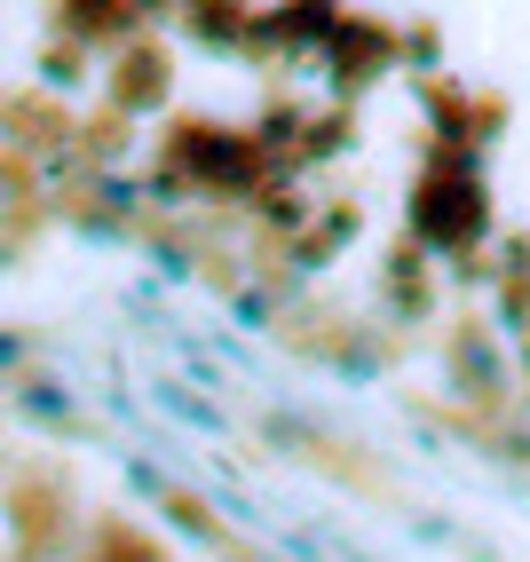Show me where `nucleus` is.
I'll return each instance as SVG.
<instances>
[{
    "instance_id": "nucleus-1",
    "label": "nucleus",
    "mask_w": 530,
    "mask_h": 562,
    "mask_svg": "<svg viewBox=\"0 0 530 562\" xmlns=\"http://www.w3.org/2000/svg\"><path fill=\"white\" fill-rule=\"evenodd\" d=\"M16 404L32 412V420H64V404H71V396H56L48 381H24V396H16Z\"/></svg>"
},
{
    "instance_id": "nucleus-2",
    "label": "nucleus",
    "mask_w": 530,
    "mask_h": 562,
    "mask_svg": "<svg viewBox=\"0 0 530 562\" xmlns=\"http://www.w3.org/2000/svg\"><path fill=\"white\" fill-rule=\"evenodd\" d=\"M103 562H159V547H143V539H111Z\"/></svg>"
},
{
    "instance_id": "nucleus-3",
    "label": "nucleus",
    "mask_w": 530,
    "mask_h": 562,
    "mask_svg": "<svg viewBox=\"0 0 530 562\" xmlns=\"http://www.w3.org/2000/svg\"><path fill=\"white\" fill-rule=\"evenodd\" d=\"M24 357V341H16V333H0V364H16Z\"/></svg>"
}]
</instances>
